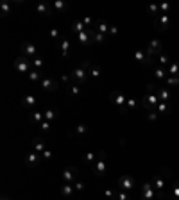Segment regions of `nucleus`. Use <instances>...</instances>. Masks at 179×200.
I'll use <instances>...</instances> for the list:
<instances>
[{
    "label": "nucleus",
    "mask_w": 179,
    "mask_h": 200,
    "mask_svg": "<svg viewBox=\"0 0 179 200\" xmlns=\"http://www.w3.org/2000/svg\"><path fill=\"white\" fill-rule=\"evenodd\" d=\"M81 89H82V86L75 84V82H72V84H68V86H66V91H68L70 95H74V97H77V95H79Z\"/></svg>",
    "instance_id": "obj_16"
},
{
    "label": "nucleus",
    "mask_w": 179,
    "mask_h": 200,
    "mask_svg": "<svg viewBox=\"0 0 179 200\" xmlns=\"http://www.w3.org/2000/svg\"><path fill=\"white\" fill-rule=\"evenodd\" d=\"M22 104H23L25 107H32V105H36V97H32V95H25Z\"/></svg>",
    "instance_id": "obj_18"
},
{
    "label": "nucleus",
    "mask_w": 179,
    "mask_h": 200,
    "mask_svg": "<svg viewBox=\"0 0 179 200\" xmlns=\"http://www.w3.org/2000/svg\"><path fill=\"white\" fill-rule=\"evenodd\" d=\"M163 173L159 175V177H154V186L158 188V189H163L165 188V177H167V170H161Z\"/></svg>",
    "instance_id": "obj_15"
},
{
    "label": "nucleus",
    "mask_w": 179,
    "mask_h": 200,
    "mask_svg": "<svg viewBox=\"0 0 179 200\" xmlns=\"http://www.w3.org/2000/svg\"><path fill=\"white\" fill-rule=\"evenodd\" d=\"M29 79L32 80V82H36V80H41V72L40 70H32V72H29Z\"/></svg>",
    "instance_id": "obj_19"
},
{
    "label": "nucleus",
    "mask_w": 179,
    "mask_h": 200,
    "mask_svg": "<svg viewBox=\"0 0 179 200\" xmlns=\"http://www.w3.org/2000/svg\"><path fill=\"white\" fill-rule=\"evenodd\" d=\"M40 156H41V159L48 161L50 157H52V150H50V148H47V150H43V152H41Z\"/></svg>",
    "instance_id": "obj_29"
},
{
    "label": "nucleus",
    "mask_w": 179,
    "mask_h": 200,
    "mask_svg": "<svg viewBox=\"0 0 179 200\" xmlns=\"http://www.w3.org/2000/svg\"><path fill=\"white\" fill-rule=\"evenodd\" d=\"M40 84L45 91H56V89H58V80L50 79V77H43V79L40 80Z\"/></svg>",
    "instance_id": "obj_7"
},
{
    "label": "nucleus",
    "mask_w": 179,
    "mask_h": 200,
    "mask_svg": "<svg viewBox=\"0 0 179 200\" xmlns=\"http://www.w3.org/2000/svg\"><path fill=\"white\" fill-rule=\"evenodd\" d=\"M109 34H117V27H109Z\"/></svg>",
    "instance_id": "obj_45"
},
{
    "label": "nucleus",
    "mask_w": 179,
    "mask_h": 200,
    "mask_svg": "<svg viewBox=\"0 0 179 200\" xmlns=\"http://www.w3.org/2000/svg\"><path fill=\"white\" fill-rule=\"evenodd\" d=\"M90 77H91V79H97V77H100V68H99V66H93V68L90 70Z\"/></svg>",
    "instance_id": "obj_26"
},
{
    "label": "nucleus",
    "mask_w": 179,
    "mask_h": 200,
    "mask_svg": "<svg viewBox=\"0 0 179 200\" xmlns=\"http://www.w3.org/2000/svg\"><path fill=\"white\" fill-rule=\"evenodd\" d=\"M0 11H2V16L9 15V11H11V4H9V2H2V4H0Z\"/></svg>",
    "instance_id": "obj_21"
},
{
    "label": "nucleus",
    "mask_w": 179,
    "mask_h": 200,
    "mask_svg": "<svg viewBox=\"0 0 179 200\" xmlns=\"http://www.w3.org/2000/svg\"><path fill=\"white\" fill-rule=\"evenodd\" d=\"M77 168L75 166H68V168H65V172H63V179L66 184H75L77 182Z\"/></svg>",
    "instance_id": "obj_3"
},
{
    "label": "nucleus",
    "mask_w": 179,
    "mask_h": 200,
    "mask_svg": "<svg viewBox=\"0 0 179 200\" xmlns=\"http://www.w3.org/2000/svg\"><path fill=\"white\" fill-rule=\"evenodd\" d=\"M61 195H63V197H74V195H75V186L65 182V184L61 186Z\"/></svg>",
    "instance_id": "obj_8"
},
{
    "label": "nucleus",
    "mask_w": 179,
    "mask_h": 200,
    "mask_svg": "<svg viewBox=\"0 0 179 200\" xmlns=\"http://www.w3.org/2000/svg\"><path fill=\"white\" fill-rule=\"evenodd\" d=\"M118 186L122 188V189H133V188H134V179H133L129 173H125V175H120Z\"/></svg>",
    "instance_id": "obj_6"
},
{
    "label": "nucleus",
    "mask_w": 179,
    "mask_h": 200,
    "mask_svg": "<svg viewBox=\"0 0 179 200\" xmlns=\"http://www.w3.org/2000/svg\"><path fill=\"white\" fill-rule=\"evenodd\" d=\"M74 132H75V134H77V136H84V134H86V132H88V127H86V125H82V123H81V125H77V127H75V131H74Z\"/></svg>",
    "instance_id": "obj_23"
},
{
    "label": "nucleus",
    "mask_w": 179,
    "mask_h": 200,
    "mask_svg": "<svg viewBox=\"0 0 179 200\" xmlns=\"http://www.w3.org/2000/svg\"><path fill=\"white\" fill-rule=\"evenodd\" d=\"M52 7H54V9H58V11H65V9H66V5H65L63 2H54V4H52Z\"/></svg>",
    "instance_id": "obj_31"
},
{
    "label": "nucleus",
    "mask_w": 179,
    "mask_h": 200,
    "mask_svg": "<svg viewBox=\"0 0 179 200\" xmlns=\"http://www.w3.org/2000/svg\"><path fill=\"white\" fill-rule=\"evenodd\" d=\"M134 105H136V100H134V98L127 100V107H131V109H133V107H134Z\"/></svg>",
    "instance_id": "obj_40"
},
{
    "label": "nucleus",
    "mask_w": 179,
    "mask_h": 200,
    "mask_svg": "<svg viewBox=\"0 0 179 200\" xmlns=\"http://www.w3.org/2000/svg\"><path fill=\"white\" fill-rule=\"evenodd\" d=\"M32 121H34V123H41V121H45V113H40V111L32 113Z\"/></svg>",
    "instance_id": "obj_20"
},
{
    "label": "nucleus",
    "mask_w": 179,
    "mask_h": 200,
    "mask_svg": "<svg viewBox=\"0 0 179 200\" xmlns=\"http://www.w3.org/2000/svg\"><path fill=\"white\" fill-rule=\"evenodd\" d=\"M68 50H70V43L65 40V41H61V54H63V57H66L68 56Z\"/></svg>",
    "instance_id": "obj_22"
},
{
    "label": "nucleus",
    "mask_w": 179,
    "mask_h": 200,
    "mask_svg": "<svg viewBox=\"0 0 179 200\" xmlns=\"http://www.w3.org/2000/svg\"><path fill=\"white\" fill-rule=\"evenodd\" d=\"M159 97H161V100H163V102H167V100H168V91L161 88V89H159Z\"/></svg>",
    "instance_id": "obj_32"
},
{
    "label": "nucleus",
    "mask_w": 179,
    "mask_h": 200,
    "mask_svg": "<svg viewBox=\"0 0 179 200\" xmlns=\"http://www.w3.org/2000/svg\"><path fill=\"white\" fill-rule=\"evenodd\" d=\"M109 98L113 100V104H117V105L122 107V109H124V107H125V104H127L125 97H124V95H120V93H111V97H109Z\"/></svg>",
    "instance_id": "obj_9"
},
{
    "label": "nucleus",
    "mask_w": 179,
    "mask_h": 200,
    "mask_svg": "<svg viewBox=\"0 0 179 200\" xmlns=\"http://www.w3.org/2000/svg\"><path fill=\"white\" fill-rule=\"evenodd\" d=\"M156 118H158V113L156 111H151L149 113V120H156Z\"/></svg>",
    "instance_id": "obj_39"
},
{
    "label": "nucleus",
    "mask_w": 179,
    "mask_h": 200,
    "mask_svg": "<svg viewBox=\"0 0 179 200\" xmlns=\"http://www.w3.org/2000/svg\"><path fill=\"white\" fill-rule=\"evenodd\" d=\"M36 9H38V13H40V15L48 16V15L52 13V9H54V7H52L50 4H38V7H36Z\"/></svg>",
    "instance_id": "obj_14"
},
{
    "label": "nucleus",
    "mask_w": 179,
    "mask_h": 200,
    "mask_svg": "<svg viewBox=\"0 0 179 200\" xmlns=\"http://www.w3.org/2000/svg\"><path fill=\"white\" fill-rule=\"evenodd\" d=\"M168 73H172V75H177V73H179V63H174V64H170V68H168Z\"/></svg>",
    "instance_id": "obj_28"
},
{
    "label": "nucleus",
    "mask_w": 179,
    "mask_h": 200,
    "mask_svg": "<svg viewBox=\"0 0 179 200\" xmlns=\"http://www.w3.org/2000/svg\"><path fill=\"white\" fill-rule=\"evenodd\" d=\"M32 148H34V152H36V154H41L43 150H47V148H45L43 140H40V138H34V140H32Z\"/></svg>",
    "instance_id": "obj_12"
},
{
    "label": "nucleus",
    "mask_w": 179,
    "mask_h": 200,
    "mask_svg": "<svg viewBox=\"0 0 179 200\" xmlns=\"http://www.w3.org/2000/svg\"><path fill=\"white\" fill-rule=\"evenodd\" d=\"M91 168H93L95 175H99V177H102V175L106 173V170H108V161H106V152H104V150H100L99 154H97V159L91 164Z\"/></svg>",
    "instance_id": "obj_1"
},
{
    "label": "nucleus",
    "mask_w": 179,
    "mask_h": 200,
    "mask_svg": "<svg viewBox=\"0 0 179 200\" xmlns=\"http://www.w3.org/2000/svg\"><path fill=\"white\" fill-rule=\"evenodd\" d=\"M22 50V56H25V57H29V59H36V56H38V50H36V47L32 45V43H22L20 47Z\"/></svg>",
    "instance_id": "obj_4"
},
{
    "label": "nucleus",
    "mask_w": 179,
    "mask_h": 200,
    "mask_svg": "<svg viewBox=\"0 0 179 200\" xmlns=\"http://www.w3.org/2000/svg\"><path fill=\"white\" fill-rule=\"evenodd\" d=\"M74 186H75V191H82V189H84V184H82L81 180H77V182H75Z\"/></svg>",
    "instance_id": "obj_36"
},
{
    "label": "nucleus",
    "mask_w": 179,
    "mask_h": 200,
    "mask_svg": "<svg viewBox=\"0 0 179 200\" xmlns=\"http://www.w3.org/2000/svg\"><path fill=\"white\" fill-rule=\"evenodd\" d=\"M50 38H52V40H58V38H59V31H58V29H52V31H50Z\"/></svg>",
    "instance_id": "obj_35"
},
{
    "label": "nucleus",
    "mask_w": 179,
    "mask_h": 200,
    "mask_svg": "<svg viewBox=\"0 0 179 200\" xmlns=\"http://www.w3.org/2000/svg\"><path fill=\"white\" fill-rule=\"evenodd\" d=\"M32 63H34V66H36V70H41V68H43V64H45L41 57H36V59H32Z\"/></svg>",
    "instance_id": "obj_30"
},
{
    "label": "nucleus",
    "mask_w": 179,
    "mask_h": 200,
    "mask_svg": "<svg viewBox=\"0 0 179 200\" xmlns=\"http://www.w3.org/2000/svg\"><path fill=\"white\" fill-rule=\"evenodd\" d=\"M15 66H16V70L22 72V73L32 72V68H31V64H29V57H25V56H20L18 59L15 61Z\"/></svg>",
    "instance_id": "obj_5"
},
{
    "label": "nucleus",
    "mask_w": 179,
    "mask_h": 200,
    "mask_svg": "<svg viewBox=\"0 0 179 200\" xmlns=\"http://www.w3.org/2000/svg\"><path fill=\"white\" fill-rule=\"evenodd\" d=\"M0 200H11V198H7V197H5V195H4V197H2V198Z\"/></svg>",
    "instance_id": "obj_46"
},
{
    "label": "nucleus",
    "mask_w": 179,
    "mask_h": 200,
    "mask_svg": "<svg viewBox=\"0 0 179 200\" xmlns=\"http://www.w3.org/2000/svg\"><path fill=\"white\" fill-rule=\"evenodd\" d=\"M104 40H106L104 34H100V32H97V31H93V43H104Z\"/></svg>",
    "instance_id": "obj_25"
},
{
    "label": "nucleus",
    "mask_w": 179,
    "mask_h": 200,
    "mask_svg": "<svg viewBox=\"0 0 179 200\" xmlns=\"http://www.w3.org/2000/svg\"><path fill=\"white\" fill-rule=\"evenodd\" d=\"M45 120H47V121H52V120H56V113H54L52 109H48V111H45Z\"/></svg>",
    "instance_id": "obj_27"
},
{
    "label": "nucleus",
    "mask_w": 179,
    "mask_h": 200,
    "mask_svg": "<svg viewBox=\"0 0 179 200\" xmlns=\"http://www.w3.org/2000/svg\"><path fill=\"white\" fill-rule=\"evenodd\" d=\"M106 197L111 198V197H113V191H111V189H106Z\"/></svg>",
    "instance_id": "obj_44"
},
{
    "label": "nucleus",
    "mask_w": 179,
    "mask_h": 200,
    "mask_svg": "<svg viewBox=\"0 0 179 200\" xmlns=\"http://www.w3.org/2000/svg\"><path fill=\"white\" fill-rule=\"evenodd\" d=\"M41 129H43V131H48V129H50V121H41Z\"/></svg>",
    "instance_id": "obj_37"
},
{
    "label": "nucleus",
    "mask_w": 179,
    "mask_h": 200,
    "mask_svg": "<svg viewBox=\"0 0 179 200\" xmlns=\"http://www.w3.org/2000/svg\"><path fill=\"white\" fill-rule=\"evenodd\" d=\"M134 57H136V61H143V59H145L141 52H136V54H134ZM145 61H147V59H145Z\"/></svg>",
    "instance_id": "obj_41"
},
{
    "label": "nucleus",
    "mask_w": 179,
    "mask_h": 200,
    "mask_svg": "<svg viewBox=\"0 0 179 200\" xmlns=\"http://www.w3.org/2000/svg\"><path fill=\"white\" fill-rule=\"evenodd\" d=\"M40 161H41V156H40V154H36V152H32V154H29V156L25 157V163H27V164H31V166L38 164Z\"/></svg>",
    "instance_id": "obj_13"
},
{
    "label": "nucleus",
    "mask_w": 179,
    "mask_h": 200,
    "mask_svg": "<svg viewBox=\"0 0 179 200\" xmlns=\"http://www.w3.org/2000/svg\"><path fill=\"white\" fill-rule=\"evenodd\" d=\"M72 29H74V32L81 34V32H84V31H86V25L82 23V20H75L74 23H72Z\"/></svg>",
    "instance_id": "obj_17"
},
{
    "label": "nucleus",
    "mask_w": 179,
    "mask_h": 200,
    "mask_svg": "<svg viewBox=\"0 0 179 200\" xmlns=\"http://www.w3.org/2000/svg\"><path fill=\"white\" fill-rule=\"evenodd\" d=\"M93 31H97V32H100V34H109V25L104 23V21H95Z\"/></svg>",
    "instance_id": "obj_11"
},
{
    "label": "nucleus",
    "mask_w": 179,
    "mask_h": 200,
    "mask_svg": "<svg viewBox=\"0 0 179 200\" xmlns=\"http://www.w3.org/2000/svg\"><path fill=\"white\" fill-rule=\"evenodd\" d=\"M88 75H90V72H86L82 66L81 68H77V70H74L72 72V75H70V79L74 80L75 84H79V86H82L84 82H86V79H88Z\"/></svg>",
    "instance_id": "obj_2"
},
{
    "label": "nucleus",
    "mask_w": 179,
    "mask_h": 200,
    "mask_svg": "<svg viewBox=\"0 0 179 200\" xmlns=\"http://www.w3.org/2000/svg\"><path fill=\"white\" fill-rule=\"evenodd\" d=\"M141 193H143V200H152L154 198V189H152L151 184H143Z\"/></svg>",
    "instance_id": "obj_10"
},
{
    "label": "nucleus",
    "mask_w": 179,
    "mask_h": 200,
    "mask_svg": "<svg viewBox=\"0 0 179 200\" xmlns=\"http://www.w3.org/2000/svg\"><path fill=\"white\" fill-rule=\"evenodd\" d=\"M159 61H161L163 64H167V63H168V57H167V56H159Z\"/></svg>",
    "instance_id": "obj_43"
},
{
    "label": "nucleus",
    "mask_w": 179,
    "mask_h": 200,
    "mask_svg": "<svg viewBox=\"0 0 179 200\" xmlns=\"http://www.w3.org/2000/svg\"><path fill=\"white\" fill-rule=\"evenodd\" d=\"M158 111H159V113H167V111H168L167 102H161V104H158Z\"/></svg>",
    "instance_id": "obj_33"
},
{
    "label": "nucleus",
    "mask_w": 179,
    "mask_h": 200,
    "mask_svg": "<svg viewBox=\"0 0 179 200\" xmlns=\"http://www.w3.org/2000/svg\"><path fill=\"white\" fill-rule=\"evenodd\" d=\"M167 82L172 84V86H176V84H179V79H167Z\"/></svg>",
    "instance_id": "obj_42"
},
{
    "label": "nucleus",
    "mask_w": 179,
    "mask_h": 200,
    "mask_svg": "<svg viewBox=\"0 0 179 200\" xmlns=\"http://www.w3.org/2000/svg\"><path fill=\"white\" fill-rule=\"evenodd\" d=\"M95 159H97V154H95V152H88V154H84V161H86V163L93 164Z\"/></svg>",
    "instance_id": "obj_24"
},
{
    "label": "nucleus",
    "mask_w": 179,
    "mask_h": 200,
    "mask_svg": "<svg viewBox=\"0 0 179 200\" xmlns=\"http://www.w3.org/2000/svg\"><path fill=\"white\" fill-rule=\"evenodd\" d=\"M154 75H156L158 79H163V77H165V70H163V68H156V72H154Z\"/></svg>",
    "instance_id": "obj_34"
},
{
    "label": "nucleus",
    "mask_w": 179,
    "mask_h": 200,
    "mask_svg": "<svg viewBox=\"0 0 179 200\" xmlns=\"http://www.w3.org/2000/svg\"><path fill=\"white\" fill-rule=\"evenodd\" d=\"M118 200H129V197H127V193H124V191H120V193H118Z\"/></svg>",
    "instance_id": "obj_38"
}]
</instances>
